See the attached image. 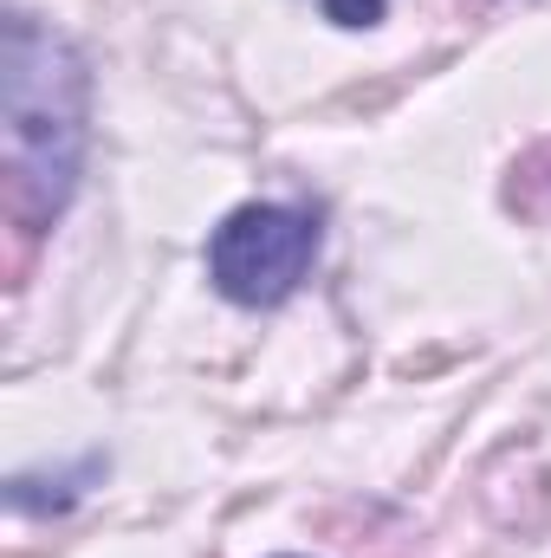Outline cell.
<instances>
[{
	"mask_svg": "<svg viewBox=\"0 0 551 558\" xmlns=\"http://www.w3.org/2000/svg\"><path fill=\"white\" fill-rule=\"evenodd\" d=\"M0 137H7V195L13 215L52 228L85 169V59L65 33L33 13H7V59H0Z\"/></svg>",
	"mask_w": 551,
	"mask_h": 558,
	"instance_id": "cell-1",
	"label": "cell"
},
{
	"mask_svg": "<svg viewBox=\"0 0 551 558\" xmlns=\"http://www.w3.org/2000/svg\"><path fill=\"white\" fill-rule=\"evenodd\" d=\"M318 247H325V228L311 208L241 202L208 234V286L241 312H273L311 279Z\"/></svg>",
	"mask_w": 551,
	"mask_h": 558,
	"instance_id": "cell-2",
	"label": "cell"
},
{
	"mask_svg": "<svg viewBox=\"0 0 551 558\" xmlns=\"http://www.w3.org/2000/svg\"><path fill=\"white\" fill-rule=\"evenodd\" d=\"M98 474H105V454H85V461L65 468V474H13V481H7V507H13V513H65Z\"/></svg>",
	"mask_w": 551,
	"mask_h": 558,
	"instance_id": "cell-3",
	"label": "cell"
},
{
	"mask_svg": "<svg viewBox=\"0 0 551 558\" xmlns=\"http://www.w3.org/2000/svg\"><path fill=\"white\" fill-rule=\"evenodd\" d=\"M383 0H325V20L344 26V33H364V26H383Z\"/></svg>",
	"mask_w": 551,
	"mask_h": 558,
	"instance_id": "cell-4",
	"label": "cell"
},
{
	"mask_svg": "<svg viewBox=\"0 0 551 558\" xmlns=\"http://www.w3.org/2000/svg\"><path fill=\"white\" fill-rule=\"evenodd\" d=\"M279 558H305V553H279Z\"/></svg>",
	"mask_w": 551,
	"mask_h": 558,
	"instance_id": "cell-5",
	"label": "cell"
}]
</instances>
